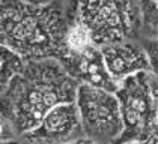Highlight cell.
I'll return each mask as SVG.
<instances>
[{
  "label": "cell",
  "mask_w": 158,
  "mask_h": 144,
  "mask_svg": "<svg viewBox=\"0 0 158 144\" xmlns=\"http://www.w3.org/2000/svg\"><path fill=\"white\" fill-rule=\"evenodd\" d=\"M142 9V35L145 38H158V0H140Z\"/></svg>",
  "instance_id": "30bf717a"
},
{
  "label": "cell",
  "mask_w": 158,
  "mask_h": 144,
  "mask_svg": "<svg viewBox=\"0 0 158 144\" xmlns=\"http://www.w3.org/2000/svg\"><path fill=\"white\" fill-rule=\"evenodd\" d=\"M101 50L110 75L118 84L130 75L145 71L151 72L149 57L142 44L134 41H123L104 45Z\"/></svg>",
  "instance_id": "ba28073f"
},
{
  "label": "cell",
  "mask_w": 158,
  "mask_h": 144,
  "mask_svg": "<svg viewBox=\"0 0 158 144\" xmlns=\"http://www.w3.org/2000/svg\"><path fill=\"white\" fill-rule=\"evenodd\" d=\"M75 102L87 141H118L123 131V122L119 99L114 92L90 84H80Z\"/></svg>",
  "instance_id": "8992f818"
},
{
  "label": "cell",
  "mask_w": 158,
  "mask_h": 144,
  "mask_svg": "<svg viewBox=\"0 0 158 144\" xmlns=\"http://www.w3.org/2000/svg\"><path fill=\"white\" fill-rule=\"evenodd\" d=\"M121 105L123 131L116 143H158V102L149 71L130 75L114 92Z\"/></svg>",
  "instance_id": "277c9868"
},
{
  "label": "cell",
  "mask_w": 158,
  "mask_h": 144,
  "mask_svg": "<svg viewBox=\"0 0 158 144\" xmlns=\"http://www.w3.org/2000/svg\"><path fill=\"white\" fill-rule=\"evenodd\" d=\"M57 60L80 84H90L110 92H116L119 87L107 69L101 47L77 21H69Z\"/></svg>",
  "instance_id": "5b68a950"
},
{
  "label": "cell",
  "mask_w": 158,
  "mask_h": 144,
  "mask_svg": "<svg viewBox=\"0 0 158 144\" xmlns=\"http://www.w3.org/2000/svg\"><path fill=\"white\" fill-rule=\"evenodd\" d=\"M66 17L80 23L99 47L142 35L140 0H66Z\"/></svg>",
  "instance_id": "3957f363"
},
{
  "label": "cell",
  "mask_w": 158,
  "mask_h": 144,
  "mask_svg": "<svg viewBox=\"0 0 158 144\" xmlns=\"http://www.w3.org/2000/svg\"><path fill=\"white\" fill-rule=\"evenodd\" d=\"M0 137H2V141H3V143H5V141H11V140L18 137L15 128H14L6 119H3V117H2V134H0Z\"/></svg>",
  "instance_id": "7c38bea8"
},
{
  "label": "cell",
  "mask_w": 158,
  "mask_h": 144,
  "mask_svg": "<svg viewBox=\"0 0 158 144\" xmlns=\"http://www.w3.org/2000/svg\"><path fill=\"white\" fill-rule=\"evenodd\" d=\"M23 2L32 3V5H47V3H51V2H54V0H23Z\"/></svg>",
  "instance_id": "5bb4252c"
},
{
  "label": "cell",
  "mask_w": 158,
  "mask_h": 144,
  "mask_svg": "<svg viewBox=\"0 0 158 144\" xmlns=\"http://www.w3.org/2000/svg\"><path fill=\"white\" fill-rule=\"evenodd\" d=\"M20 140L27 143H77L87 141L81 126L77 102H65L54 107L32 131L26 132Z\"/></svg>",
  "instance_id": "52a82bcc"
},
{
  "label": "cell",
  "mask_w": 158,
  "mask_h": 144,
  "mask_svg": "<svg viewBox=\"0 0 158 144\" xmlns=\"http://www.w3.org/2000/svg\"><path fill=\"white\" fill-rule=\"evenodd\" d=\"M78 86L57 59L29 60L2 90V117L21 137L38 126L54 107L74 102Z\"/></svg>",
  "instance_id": "6da1fadb"
},
{
  "label": "cell",
  "mask_w": 158,
  "mask_h": 144,
  "mask_svg": "<svg viewBox=\"0 0 158 144\" xmlns=\"http://www.w3.org/2000/svg\"><path fill=\"white\" fill-rule=\"evenodd\" d=\"M152 90H154L155 99L158 102V77H154V75H152Z\"/></svg>",
  "instance_id": "4fadbf2b"
},
{
  "label": "cell",
  "mask_w": 158,
  "mask_h": 144,
  "mask_svg": "<svg viewBox=\"0 0 158 144\" xmlns=\"http://www.w3.org/2000/svg\"><path fill=\"white\" fill-rule=\"evenodd\" d=\"M27 60L20 56L12 48L2 45L0 47V90H3L14 77L23 71Z\"/></svg>",
  "instance_id": "9c48e42d"
},
{
  "label": "cell",
  "mask_w": 158,
  "mask_h": 144,
  "mask_svg": "<svg viewBox=\"0 0 158 144\" xmlns=\"http://www.w3.org/2000/svg\"><path fill=\"white\" fill-rule=\"evenodd\" d=\"M65 3L54 0L32 5L23 0H2L0 41L24 60L57 59L68 32Z\"/></svg>",
  "instance_id": "7a4b0ae2"
},
{
  "label": "cell",
  "mask_w": 158,
  "mask_h": 144,
  "mask_svg": "<svg viewBox=\"0 0 158 144\" xmlns=\"http://www.w3.org/2000/svg\"><path fill=\"white\" fill-rule=\"evenodd\" d=\"M140 44L148 53L151 63V74L154 77H158V38H145Z\"/></svg>",
  "instance_id": "8fae6325"
}]
</instances>
